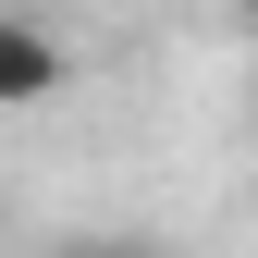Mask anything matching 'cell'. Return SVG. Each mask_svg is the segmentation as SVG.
<instances>
[{
    "label": "cell",
    "instance_id": "cell-1",
    "mask_svg": "<svg viewBox=\"0 0 258 258\" xmlns=\"http://www.w3.org/2000/svg\"><path fill=\"white\" fill-rule=\"evenodd\" d=\"M61 74H74V49H61L37 13H0V111H49Z\"/></svg>",
    "mask_w": 258,
    "mask_h": 258
},
{
    "label": "cell",
    "instance_id": "cell-2",
    "mask_svg": "<svg viewBox=\"0 0 258 258\" xmlns=\"http://www.w3.org/2000/svg\"><path fill=\"white\" fill-rule=\"evenodd\" d=\"M49 258H160V246H148V234H61Z\"/></svg>",
    "mask_w": 258,
    "mask_h": 258
}]
</instances>
